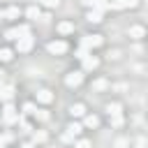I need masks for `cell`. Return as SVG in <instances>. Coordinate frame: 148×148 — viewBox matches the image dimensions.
<instances>
[{"instance_id": "24", "label": "cell", "mask_w": 148, "mask_h": 148, "mask_svg": "<svg viewBox=\"0 0 148 148\" xmlns=\"http://www.w3.org/2000/svg\"><path fill=\"white\" fill-rule=\"evenodd\" d=\"M32 141H35V143H42V141H46V134H44V132H35Z\"/></svg>"}, {"instance_id": "25", "label": "cell", "mask_w": 148, "mask_h": 148, "mask_svg": "<svg viewBox=\"0 0 148 148\" xmlns=\"http://www.w3.org/2000/svg\"><path fill=\"white\" fill-rule=\"evenodd\" d=\"M130 146V141L125 139V136H120V139H116V148H127Z\"/></svg>"}, {"instance_id": "21", "label": "cell", "mask_w": 148, "mask_h": 148, "mask_svg": "<svg viewBox=\"0 0 148 148\" xmlns=\"http://www.w3.org/2000/svg\"><path fill=\"white\" fill-rule=\"evenodd\" d=\"M88 21L90 23H102V12H97V9L88 12Z\"/></svg>"}, {"instance_id": "31", "label": "cell", "mask_w": 148, "mask_h": 148, "mask_svg": "<svg viewBox=\"0 0 148 148\" xmlns=\"http://www.w3.org/2000/svg\"><path fill=\"white\" fill-rule=\"evenodd\" d=\"M143 143H146V141H143V136H141V139L136 141V148H143Z\"/></svg>"}, {"instance_id": "17", "label": "cell", "mask_w": 148, "mask_h": 148, "mask_svg": "<svg viewBox=\"0 0 148 148\" xmlns=\"http://www.w3.org/2000/svg\"><path fill=\"white\" fill-rule=\"evenodd\" d=\"M25 16H28L30 21H37V18L42 16V12H39V7H35V5H32V7H28V9H25Z\"/></svg>"}, {"instance_id": "14", "label": "cell", "mask_w": 148, "mask_h": 148, "mask_svg": "<svg viewBox=\"0 0 148 148\" xmlns=\"http://www.w3.org/2000/svg\"><path fill=\"white\" fill-rule=\"evenodd\" d=\"M83 125H86V127H90V130H95V127L99 125V118H97L95 113H90V116H83Z\"/></svg>"}, {"instance_id": "28", "label": "cell", "mask_w": 148, "mask_h": 148, "mask_svg": "<svg viewBox=\"0 0 148 148\" xmlns=\"http://www.w3.org/2000/svg\"><path fill=\"white\" fill-rule=\"evenodd\" d=\"M23 111H25V113H35V104H25Z\"/></svg>"}, {"instance_id": "7", "label": "cell", "mask_w": 148, "mask_h": 148, "mask_svg": "<svg viewBox=\"0 0 148 148\" xmlns=\"http://www.w3.org/2000/svg\"><path fill=\"white\" fill-rule=\"evenodd\" d=\"M83 60V69L81 72H92V69H97V65H99V60L92 56V53H88L86 58H81Z\"/></svg>"}, {"instance_id": "3", "label": "cell", "mask_w": 148, "mask_h": 148, "mask_svg": "<svg viewBox=\"0 0 148 148\" xmlns=\"http://www.w3.org/2000/svg\"><path fill=\"white\" fill-rule=\"evenodd\" d=\"M30 32V28L28 25H16V28H9L7 32H5V39H18V37H23V35H28Z\"/></svg>"}, {"instance_id": "26", "label": "cell", "mask_w": 148, "mask_h": 148, "mask_svg": "<svg viewBox=\"0 0 148 148\" xmlns=\"http://www.w3.org/2000/svg\"><path fill=\"white\" fill-rule=\"evenodd\" d=\"M42 5H44V7H58L60 0H42Z\"/></svg>"}, {"instance_id": "15", "label": "cell", "mask_w": 148, "mask_h": 148, "mask_svg": "<svg viewBox=\"0 0 148 148\" xmlns=\"http://www.w3.org/2000/svg\"><path fill=\"white\" fill-rule=\"evenodd\" d=\"M58 32H60V35H69V32H74V23H69V21L58 23Z\"/></svg>"}, {"instance_id": "20", "label": "cell", "mask_w": 148, "mask_h": 148, "mask_svg": "<svg viewBox=\"0 0 148 148\" xmlns=\"http://www.w3.org/2000/svg\"><path fill=\"white\" fill-rule=\"evenodd\" d=\"M2 14H5V18H18L21 9H18V7H9V9H5Z\"/></svg>"}, {"instance_id": "34", "label": "cell", "mask_w": 148, "mask_h": 148, "mask_svg": "<svg viewBox=\"0 0 148 148\" xmlns=\"http://www.w3.org/2000/svg\"><path fill=\"white\" fill-rule=\"evenodd\" d=\"M0 18H5V14H2V9H0Z\"/></svg>"}, {"instance_id": "19", "label": "cell", "mask_w": 148, "mask_h": 148, "mask_svg": "<svg viewBox=\"0 0 148 148\" xmlns=\"http://www.w3.org/2000/svg\"><path fill=\"white\" fill-rule=\"evenodd\" d=\"M12 58H14V51L12 49H0V60L2 62H12Z\"/></svg>"}, {"instance_id": "4", "label": "cell", "mask_w": 148, "mask_h": 148, "mask_svg": "<svg viewBox=\"0 0 148 148\" xmlns=\"http://www.w3.org/2000/svg\"><path fill=\"white\" fill-rule=\"evenodd\" d=\"M104 39H102V35H86L83 39H81V49H95V46H99Z\"/></svg>"}, {"instance_id": "18", "label": "cell", "mask_w": 148, "mask_h": 148, "mask_svg": "<svg viewBox=\"0 0 148 148\" xmlns=\"http://www.w3.org/2000/svg\"><path fill=\"white\" fill-rule=\"evenodd\" d=\"M106 88H109V81H106V79H97V81H92V90L102 92V90H106Z\"/></svg>"}, {"instance_id": "6", "label": "cell", "mask_w": 148, "mask_h": 148, "mask_svg": "<svg viewBox=\"0 0 148 148\" xmlns=\"http://www.w3.org/2000/svg\"><path fill=\"white\" fill-rule=\"evenodd\" d=\"M139 0H111L109 9H127V7H136Z\"/></svg>"}, {"instance_id": "33", "label": "cell", "mask_w": 148, "mask_h": 148, "mask_svg": "<svg viewBox=\"0 0 148 148\" xmlns=\"http://www.w3.org/2000/svg\"><path fill=\"white\" fill-rule=\"evenodd\" d=\"M21 148H35V143H23Z\"/></svg>"}, {"instance_id": "1", "label": "cell", "mask_w": 148, "mask_h": 148, "mask_svg": "<svg viewBox=\"0 0 148 148\" xmlns=\"http://www.w3.org/2000/svg\"><path fill=\"white\" fill-rule=\"evenodd\" d=\"M67 42H62V39H53V42H49L46 44V51L51 53V56H65L67 53Z\"/></svg>"}, {"instance_id": "10", "label": "cell", "mask_w": 148, "mask_h": 148, "mask_svg": "<svg viewBox=\"0 0 148 148\" xmlns=\"http://www.w3.org/2000/svg\"><path fill=\"white\" fill-rule=\"evenodd\" d=\"M2 120H5V123H14V120H16V111H14L12 104L5 106V111H2Z\"/></svg>"}, {"instance_id": "32", "label": "cell", "mask_w": 148, "mask_h": 148, "mask_svg": "<svg viewBox=\"0 0 148 148\" xmlns=\"http://www.w3.org/2000/svg\"><path fill=\"white\" fill-rule=\"evenodd\" d=\"M2 83H5V72H0V88H2Z\"/></svg>"}, {"instance_id": "22", "label": "cell", "mask_w": 148, "mask_h": 148, "mask_svg": "<svg viewBox=\"0 0 148 148\" xmlns=\"http://www.w3.org/2000/svg\"><path fill=\"white\" fill-rule=\"evenodd\" d=\"M109 120H111V125H113V127H123V123H125L123 113H118V116H109Z\"/></svg>"}, {"instance_id": "30", "label": "cell", "mask_w": 148, "mask_h": 148, "mask_svg": "<svg viewBox=\"0 0 148 148\" xmlns=\"http://www.w3.org/2000/svg\"><path fill=\"white\" fill-rule=\"evenodd\" d=\"M7 141H9V136H0V148H2V146H5Z\"/></svg>"}, {"instance_id": "29", "label": "cell", "mask_w": 148, "mask_h": 148, "mask_svg": "<svg viewBox=\"0 0 148 148\" xmlns=\"http://www.w3.org/2000/svg\"><path fill=\"white\" fill-rule=\"evenodd\" d=\"M109 58H113V60H118V58H120V51H111V53H109Z\"/></svg>"}, {"instance_id": "16", "label": "cell", "mask_w": 148, "mask_h": 148, "mask_svg": "<svg viewBox=\"0 0 148 148\" xmlns=\"http://www.w3.org/2000/svg\"><path fill=\"white\" fill-rule=\"evenodd\" d=\"M81 132H83V125H81V123H69V125H67V134L79 136Z\"/></svg>"}, {"instance_id": "27", "label": "cell", "mask_w": 148, "mask_h": 148, "mask_svg": "<svg viewBox=\"0 0 148 148\" xmlns=\"http://www.w3.org/2000/svg\"><path fill=\"white\" fill-rule=\"evenodd\" d=\"M35 116H37V120H49V113L46 111H35Z\"/></svg>"}, {"instance_id": "23", "label": "cell", "mask_w": 148, "mask_h": 148, "mask_svg": "<svg viewBox=\"0 0 148 148\" xmlns=\"http://www.w3.org/2000/svg\"><path fill=\"white\" fill-rule=\"evenodd\" d=\"M74 148H92V143L88 139H76L74 141Z\"/></svg>"}, {"instance_id": "13", "label": "cell", "mask_w": 148, "mask_h": 148, "mask_svg": "<svg viewBox=\"0 0 148 148\" xmlns=\"http://www.w3.org/2000/svg\"><path fill=\"white\" fill-rule=\"evenodd\" d=\"M106 113H109V116H118V113H123V104H120V102H111V104H106Z\"/></svg>"}, {"instance_id": "9", "label": "cell", "mask_w": 148, "mask_h": 148, "mask_svg": "<svg viewBox=\"0 0 148 148\" xmlns=\"http://www.w3.org/2000/svg\"><path fill=\"white\" fill-rule=\"evenodd\" d=\"M69 116H72V118H83V116H86V104H81V102L72 104V106H69Z\"/></svg>"}, {"instance_id": "5", "label": "cell", "mask_w": 148, "mask_h": 148, "mask_svg": "<svg viewBox=\"0 0 148 148\" xmlns=\"http://www.w3.org/2000/svg\"><path fill=\"white\" fill-rule=\"evenodd\" d=\"M83 83V72L79 69V72H69L67 76H65V86L67 88H76V86H81Z\"/></svg>"}, {"instance_id": "12", "label": "cell", "mask_w": 148, "mask_h": 148, "mask_svg": "<svg viewBox=\"0 0 148 148\" xmlns=\"http://www.w3.org/2000/svg\"><path fill=\"white\" fill-rule=\"evenodd\" d=\"M12 97H14V86L0 88V99H2V102H12Z\"/></svg>"}, {"instance_id": "2", "label": "cell", "mask_w": 148, "mask_h": 148, "mask_svg": "<svg viewBox=\"0 0 148 148\" xmlns=\"http://www.w3.org/2000/svg\"><path fill=\"white\" fill-rule=\"evenodd\" d=\"M32 44H35V37L28 32V35H23V37L16 39V51H18V53H28V51L32 49Z\"/></svg>"}, {"instance_id": "11", "label": "cell", "mask_w": 148, "mask_h": 148, "mask_svg": "<svg viewBox=\"0 0 148 148\" xmlns=\"http://www.w3.org/2000/svg\"><path fill=\"white\" fill-rule=\"evenodd\" d=\"M127 32H130V37H132V39H141V37L146 35V28H143V25H132Z\"/></svg>"}, {"instance_id": "8", "label": "cell", "mask_w": 148, "mask_h": 148, "mask_svg": "<svg viewBox=\"0 0 148 148\" xmlns=\"http://www.w3.org/2000/svg\"><path fill=\"white\" fill-rule=\"evenodd\" d=\"M37 102H39V104H51V102H53V92H51L49 88L37 90Z\"/></svg>"}]
</instances>
